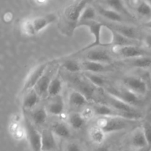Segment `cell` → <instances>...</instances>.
Segmentation results:
<instances>
[{
	"instance_id": "obj_1",
	"label": "cell",
	"mask_w": 151,
	"mask_h": 151,
	"mask_svg": "<svg viewBox=\"0 0 151 151\" xmlns=\"http://www.w3.org/2000/svg\"><path fill=\"white\" fill-rule=\"evenodd\" d=\"M94 115L99 117H119L129 120L138 121L142 118L139 112H122L113 109L106 104H97L93 106Z\"/></svg>"
},
{
	"instance_id": "obj_2",
	"label": "cell",
	"mask_w": 151,
	"mask_h": 151,
	"mask_svg": "<svg viewBox=\"0 0 151 151\" xmlns=\"http://www.w3.org/2000/svg\"><path fill=\"white\" fill-rule=\"evenodd\" d=\"M137 121L129 120L119 117H99L96 121L97 127L103 130L106 134L127 129Z\"/></svg>"
},
{
	"instance_id": "obj_3",
	"label": "cell",
	"mask_w": 151,
	"mask_h": 151,
	"mask_svg": "<svg viewBox=\"0 0 151 151\" xmlns=\"http://www.w3.org/2000/svg\"><path fill=\"white\" fill-rule=\"evenodd\" d=\"M87 27L89 29L90 32L92 34L93 37H94V41L91 44H88V45L86 46L85 47L81 49V50L78 52L76 54L81 52H84L88 50L94 49L97 47H103V43L101 42V32L102 29L103 27H105V24L103 22H97V21H88V22H80V23L77 24L75 27Z\"/></svg>"
},
{
	"instance_id": "obj_4",
	"label": "cell",
	"mask_w": 151,
	"mask_h": 151,
	"mask_svg": "<svg viewBox=\"0 0 151 151\" xmlns=\"http://www.w3.org/2000/svg\"><path fill=\"white\" fill-rule=\"evenodd\" d=\"M105 91L134 107L142 104V100L139 97V95L132 92L125 87L119 88H116L114 87H106L105 88Z\"/></svg>"
},
{
	"instance_id": "obj_5",
	"label": "cell",
	"mask_w": 151,
	"mask_h": 151,
	"mask_svg": "<svg viewBox=\"0 0 151 151\" xmlns=\"http://www.w3.org/2000/svg\"><path fill=\"white\" fill-rule=\"evenodd\" d=\"M49 62H44V63L38 64L35 66L30 72L29 75L27 77L26 80L24 83L23 88H22V92H28L30 90L35 88V86L38 83L43 75L45 74L47 68L48 67Z\"/></svg>"
},
{
	"instance_id": "obj_6",
	"label": "cell",
	"mask_w": 151,
	"mask_h": 151,
	"mask_svg": "<svg viewBox=\"0 0 151 151\" xmlns=\"http://www.w3.org/2000/svg\"><path fill=\"white\" fill-rule=\"evenodd\" d=\"M114 52L123 58L134 59L137 58L151 56V55L144 49L137 45L124 46V47H114L112 48Z\"/></svg>"
},
{
	"instance_id": "obj_7",
	"label": "cell",
	"mask_w": 151,
	"mask_h": 151,
	"mask_svg": "<svg viewBox=\"0 0 151 151\" xmlns=\"http://www.w3.org/2000/svg\"><path fill=\"white\" fill-rule=\"evenodd\" d=\"M25 134L32 151H41V133L37 131L27 117L24 118Z\"/></svg>"
},
{
	"instance_id": "obj_8",
	"label": "cell",
	"mask_w": 151,
	"mask_h": 151,
	"mask_svg": "<svg viewBox=\"0 0 151 151\" xmlns=\"http://www.w3.org/2000/svg\"><path fill=\"white\" fill-rule=\"evenodd\" d=\"M69 81L76 87L77 91L83 94L88 100H93L97 87L93 85L86 78L83 80L77 75V76L72 77L69 79Z\"/></svg>"
},
{
	"instance_id": "obj_9",
	"label": "cell",
	"mask_w": 151,
	"mask_h": 151,
	"mask_svg": "<svg viewBox=\"0 0 151 151\" xmlns=\"http://www.w3.org/2000/svg\"><path fill=\"white\" fill-rule=\"evenodd\" d=\"M124 87L137 95H144L147 91V83L142 78L135 76L126 77L123 79Z\"/></svg>"
},
{
	"instance_id": "obj_10",
	"label": "cell",
	"mask_w": 151,
	"mask_h": 151,
	"mask_svg": "<svg viewBox=\"0 0 151 151\" xmlns=\"http://www.w3.org/2000/svg\"><path fill=\"white\" fill-rule=\"evenodd\" d=\"M105 27L112 29L129 39L134 40V41H137L139 39L138 29L135 27L131 25L124 24L121 23H112L105 24Z\"/></svg>"
},
{
	"instance_id": "obj_11",
	"label": "cell",
	"mask_w": 151,
	"mask_h": 151,
	"mask_svg": "<svg viewBox=\"0 0 151 151\" xmlns=\"http://www.w3.org/2000/svg\"><path fill=\"white\" fill-rule=\"evenodd\" d=\"M86 52V54L85 55V60H86L98 62L108 65L113 61L111 54L106 50L94 48Z\"/></svg>"
},
{
	"instance_id": "obj_12",
	"label": "cell",
	"mask_w": 151,
	"mask_h": 151,
	"mask_svg": "<svg viewBox=\"0 0 151 151\" xmlns=\"http://www.w3.org/2000/svg\"><path fill=\"white\" fill-rule=\"evenodd\" d=\"M101 1L105 5H106V7L120 13L127 19H129L133 22L137 20L135 16L126 7L123 0H101Z\"/></svg>"
},
{
	"instance_id": "obj_13",
	"label": "cell",
	"mask_w": 151,
	"mask_h": 151,
	"mask_svg": "<svg viewBox=\"0 0 151 151\" xmlns=\"http://www.w3.org/2000/svg\"><path fill=\"white\" fill-rule=\"evenodd\" d=\"M104 99L106 100V105L111 106L113 109L122 112H139L135 107L125 103L122 100L108 94L105 91L103 93Z\"/></svg>"
},
{
	"instance_id": "obj_14",
	"label": "cell",
	"mask_w": 151,
	"mask_h": 151,
	"mask_svg": "<svg viewBox=\"0 0 151 151\" xmlns=\"http://www.w3.org/2000/svg\"><path fill=\"white\" fill-rule=\"evenodd\" d=\"M58 146L51 129H44L41 132V151H58Z\"/></svg>"
},
{
	"instance_id": "obj_15",
	"label": "cell",
	"mask_w": 151,
	"mask_h": 151,
	"mask_svg": "<svg viewBox=\"0 0 151 151\" xmlns=\"http://www.w3.org/2000/svg\"><path fill=\"white\" fill-rule=\"evenodd\" d=\"M86 6L87 0H82L78 4L69 6L65 10V16L69 22L75 23V26H76L77 24L79 22V19L81 17L83 10Z\"/></svg>"
},
{
	"instance_id": "obj_16",
	"label": "cell",
	"mask_w": 151,
	"mask_h": 151,
	"mask_svg": "<svg viewBox=\"0 0 151 151\" xmlns=\"http://www.w3.org/2000/svg\"><path fill=\"white\" fill-rule=\"evenodd\" d=\"M95 9L100 16L111 22V23L112 22L113 23H123L127 19L120 13H117L111 9L108 8V7H103L102 5H97Z\"/></svg>"
},
{
	"instance_id": "obj_17",
	"label": "cell",
	"mask_w": 151,
	"mask_h": 151,
	"mask_svg": "<svg viewBox=\"0 0 151 151\" xmlns=\"http://www.w3.org/2000/svg\"><path fill=\"white\" fill-rule=\"evenodd\" d=\"M108 29L111 33L112 38L110 42L106 43V47H124V46L137 45L138 44L137 41L129 39L110 28H108Z\"/></svg>"
},
{
	"instance_id": "obj_18",
	"label": "cell",
	"mask_w": 151,
	"mask_h": 151,
	"mask_svg": "<svg viewBox=\"0 0 151 151\" xmlns=\"http://www.w3.org/2000/svg\"><path fill=\"white\" fill-rule=\"evenodd\" d=\"M83 69L93 74H99L102 72H109L111 70L109 65L104 63H98V62L91 61V60H83L81 63Z\"/></svg>"
},
{
	"instance_id": "obj_19",
	"label": "cell",
	"mask_w": 151,
	"mask_h": 151,
	"mask_svg": "<svg viewBox=\"0 0 151 151\" xmlns=\"http://www.w3.org/2000/svg\"><path fill=\"white\" fill-rule=\"evenodd\" d=\"M56 19V16L54 14H50L45 16H38L32 19L34 27L37 33L44 30L50 24L54 22Z\"/></svg>"
},
{
	"instance_id": "obj_20",
	"label": "cell",
	"mask_w": 151,
	"mask_h": 151,
	"mask_svg": "<svg viewBox=\"0 0 151 151\" xmlns=\"http://www.w3.org/2000/svg\"><path fill=\"white\" fill-rule=\"evenodd\" d=\"M64 111V102L60 95L53 97L47 107V111L54 116H61Z\"/></svg>"
},
{
	"instance_id": "obj_21",
	"label": "cell",
	"mask_w": 151,
	"mask_h": 151,
	"mask_svg": "<svg viewBox=\"0 0 151 151\" xmlns=\"http://www.w3.org/2000/svg\"><path fill=\"white\" fill-rule=\"evenodd\" d=\"M69 102L70 106L74 107H81L88 104V100L83 94L77 90H73L69 94Z\"/></svg>"
},
{
	"instance_id": "obj_22",
	"label": "cell",
	"mask_w": 151,
	"mask_h": 151,
	"mask_svg": "<svg viewBox=\"0 0 151 151\" xmlns=\"http://www.w3.org/2000/svg\"><path fill=\"white\" fill-rule=\"evenodd\" d=\"M40 96L35 88L27 92L26 95L24 97L23 108L26 109H30L38 104L39 101Z\"/></svg>"
},
{
	"instance_id": "obj_23",
	"label": "cell",
	"mask_w": 151,
	"mask_h": 151,
	"mask_svg": "<svg viewBox=\"0 0 151 151\" xmlns=\"http://www.w3.org/2000/svg\"><path fill=\"white\" fill-rule=\"evenodd\" d=\"M62 81L60 78V75H57L55 78H52V81L49 86L47 94L50 97H55L60 95V93L62 90Z\"/></svg>"
},
{
	"instance_id": "obj_24",
	"label": "cell",
	"mask_w": 151,
	"mask_h": 151,
	"mask_svg": "<svg viewBox=\"0 0 151 151\" xmlns=\"http://www.w3.org/2000/svg\"><path fill=\"white\" fill-rule=\"evenodd\" d=\"M68 122L72 128L75 130H80L85 125L86 119L81 113L73 112L68 116Z\"/></svg>"
},
{
	"instance_id": "obj_25",
	"label": "cell",
	"mask_w": 151,
	"mask_h": 151,
	"mask_svg": "<svg viewBox=\"0 0 151 151\" xmlns=\"http://www.w3.org/2000/svg\"><path fill=\"white\" fill-rule=\"evenodd\" d=\"M32 119L34 123L37 125H44L47 120V116H48V111L46 109L45 107L42 106L38 109H35L32 113Z\"/></svg>"
},
{
	"instance_id": "obj_26",
	"label": "cell",
	"mask_w": 151,
	"mask_h": 151,
	"mask_svg": "<svg viewBox=\"0 0 151 151\" xmlns=\"http://www.w3.org/2000/svg\"><path fill=\"white\" fill-rule=\"evenodd\" d=\"M51 130L55 135L60 138H69L71 136V133L68 127L62 122H55L52 125Z\"/></svg>"
},
{
	"instance_id": "obj_27",
	"label": "cell",
	"mask_w": 151,
	"mask_h": 151,
	"mask_svg": "<svg viewBox=\"0 0 151 151\" xmlns=\"http://www.w3.org/2000/svg\"><path fill=\"white\" fill-rule=\"evenodd\" d=\"M131 142H132L133 146L138 148V150L139 149L144 148V147L149 146L142 129L136 131L135 134L132 137Z\"/></svg>"
},
{
	"instance_id": "obj_28",
	"label": "cell",
	"mask_w": 151,
	"mask_h": 151,
	"mask_svg": "<svg viewBox=\"0 0 151 151\" xmlns=\"http://www.w3.org/2000/svg\"><path fill=\"white\" fill-rule=\"evenodd\" d=\"M127 63L133 67L145 69L151 66V56H145V57L130 59V60L127 61Z\"/></svg>"
},
{
	"instance_id": "obj_29",
	"label": "cell",
	"mask_w": 151,
	"mask_h": 151,
	"mask_svg": "<svg viewBox=\"0 0 151 151\" xmlns=\"http://www.w3.org/2000/svg\"><path fill=\"white\" fill-rule=\"evenodd\" d=\"M51 81L52 79L50 78V75H45V74H44V75H43L42 78L40 79V81H38V83H37V85L35 86V91L38 92L39 96L47 94L49 86H50Z\"/></svg>"
},
{
	"instance_id": "obj_30",
	"label": "cell",
	"mask_w": 151,
	"mask_h": 151,
	"mask_svg": "<svg viewBox=\"0 0 151 151\" xmlns=\"http://www.w3.org/2000/svg\"><path fill=\"white\" fill-rule=\"evenodd\" d=\"M97 10L94 8V7L90 5H87L86 7L84 8L83 10L82 13L81 15V17L79 19L80 22H88V21H94L95 20L96 17H97Z\"/></svg>"
},
{
	"instance_id": "obj_31",
	"label": "cell",
	"mask_w": 151,
	"mask_h": 151,
	"mask_svg": "<svg viewBox=\"0 0 151 151\" xmlns=\"http://www.w3.org/2000/svg\"><path fill=\"white\" fill-rule=\"evenodd\" d=\"M62 67L70 74H77L83 69L81 63L75 61L74 60H66L61 64Z\"/></svg>"
},
{
	"instance_id": "obj_32",
	"label": "cell",
	"mask_w": 151,
	"mask_h": 151,
	"mask_svg": "<svg viewBox=\"0 0 151 151\" xmlns=\"http://www.w3.org/2000/svg\"><path fill=\"white\" fill-rule=\"evenodd\" d=\"M90 137L91 140L96 144H101L106 138V133L98 127L92 128L90 131Z\"/></svg>"
},
{
	"instance_id": "obj_33",
	"label": "cell",
	"mask_w": 151,
	"mask_h": 151,
	"mask_svg": "<svg viewBox=\"0 0 151 151\" xmlns=\"http://www.w3.org/2000/svg\"><path fill=\"white\" fill-rule=\"evenodd\" d=\"M21 29L23 34L27 36H34L37 34L33 23H32V20L27 19V20L23 21L21 24Z\"/></svg>"
},
{
	"instance_id": "obj_34",
	"label": "cell",
	"mask_w": 151,
	"mask_h": 151,
	"mask_svg": "<svg viewBox=\"0 0 151 151\" xmlns=\"http://www.w3.org/2000/svg\"><path fill=\"white\" fill-rule=\"evenodd\" d=\"M85 77L93 84L97 88H103L106 86V81L104 78L101 76H99L97 74H93V73H88L86 74Z\"/></svg>"
},
{
	"instance_id": "obj_35",
	"label": "cell",
	"mask_w": 151,
	"mask_h": 151,
	"mask_svg": "<svg viewBox=\"0 0 151 151\" xmlns=\"http://www.w3.org/2000/svg\"><path fill=\"white\" fill-rule=\"evenodd\" d=\"M137 12L142 16L150 17L151 5L147 1H142L137 7Z\"/></svg>"
},
{
	"instance_id": "obj_36",
	"label": "cell",
	"mask_w": 151,
	"mask_h": 151,
	"mask_svg": "<svg viewBox=\"0 0 151 151\" xmlns=\"http://www.w3.org/2000/svg\"><path fill=\"white\" fill-rule=\"evenodd\" d=\"M142 131L146 137L148 145L151 146V123L145 122L142 125Z\"/></svg>"
},
{
	"instance_id": "obj_37",
	"label": "cell",
	"mask_w": 151,
	"mask_h": 151,
	"mask_svg": "<svg viewBox=\"0 0 151 151\" xmlns=\"http://www.w3.org/2000/svg\"><path fill=\"white\" fill-rule=\"evenodd\" d=\"M81 114H82L83 117L86 119V120L87 119H90L93 116H95L94 115V110H93V109H91V108H86V109H85Z\"/></svg>"
},
{
	"instance_id": "obj_38",
	"label": "cell",
	"mask_w": 151,
	"mask_h": 151,
	"mask_svg": "<svg viewBox=\"0 0 151 151\" xmlns=\"http://www.w3.org/2000/svg\"><path fill=\"white\" fill-rule=\"evenodd\" d=\"M66 151H82V149L77 143L70 142L66 146Z\"/></svg>"
},
{
	"instance_id": "obj_39",
	"label": "cell",
	"mask_w": 151,
	"mask_h": 151,
	"mask_svg": "<svg viewBox=\"0 0 151 151\" xmlns=\"http://www.w3.org/2000/svg\"><path fill=\"white\" fill-rule=\"evenodd\" d=\"M144 41L145 45L151 50V35H147V36H146Z\"/></svg>"
},
{
	"instance_id": "obj_40",
	"label": "cell",
	"mask_w": 151,
	"mask_h": 151,
	"mask_svg": "<svg viewBox=\"0 0 151 151\" xmlns=\"http://www.w3.org/2000/svg\"><path fill=\"white\" fill-rule=\"evenodd\" d=\"M93 151H109V148L108 146L102 145V146H100V147H97V148H95Z\"/></svg>"
},
{
	"instance_id": "obj_41",
	"label": "cell",
	"mask_w": 151,
	"mask_h": 151,
	"mask_svg": "<svg viewBox=\"0 0 151 151\" xmlns=\"http://www.w3.org/2000/svg\"><path fill=\"white\" fill-rule=\"evenodd\" d=\"M144 26L145 27L149 28V29H151V18L149 19L148 21H147L146 22H145Z\"/></svg>"
},
{
	"instance_id": "obj_42",
	"label": "cell",
	"mask_w": 151,
	"mask_h": 151,
	"mask_svg": "<svg viewBox=\"0 0 151 151\" xmlns=\"http://www.w3.org/2000/svg\"><path fill=\"white\" fill-rule=\"evenodd\" d=\"M137 151H151V146H147V147H144V148L139 149Z\"/></svg>"
},
{
	"instance_id": "obj_43",
	"label": "cell",
	"mask_w": 151,
	"mask_h": 151,
	"mask_svg": "<svg viewBox=\"0 0 151 151\" xmlns=\"http://www.w3.org/2000/svg\"><path fill=\"white\" fill-rule=\"evenodd\" d=\"M145 1H147V2H148L149 4H150V5H151V0H145Z\"/></svg>"
},
{
	"instance_id": "obj_44",
	"label": "cell",
	"mask_w": 151,
	"mask_h": 151,
	"mask_svg": "<svg viewBox=\"0 0 151 151\" xmlns=\"http://www.w3.org/2000/svg\"><path fill=\"white\" fill-rule=\"evenodd\" d=\"M127 151H131V150H127Z\"/></svg>"
}]
</instances>
